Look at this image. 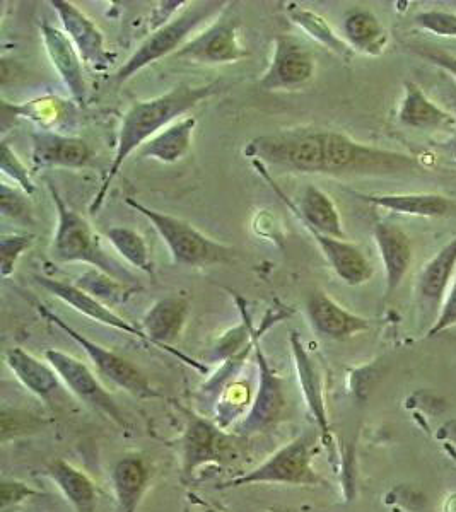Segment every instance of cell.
<instances>
[{
	"instance_id": "obj_36",
	"label": "cell",
	"mask_w": 456,
	"mask_h": 512,
	"mask_svg": "<svg viewBox=\"0 0 456 512\" xmlns=\"http://www.w3.org/2000/svg\"><path fill=\"white\" fill-rule=\"evenodd\" d=\"M414 23L436 36H451L456 38V14L446 11H424L419 12Z\"/></svg>"
},
{
	"instance_id": "obj_27",
	"label": "cell",
	"mask_w": 456,
	"mask_h": 512,
	"mask_svg": "<svg viewBox=\"0 0 456 512\" xmlns=\"http://www.w3.org/2000/svg\"><path fill=\"white\" fill-rule=\"evenodd\" d=\"M291 350H293L294 366H296L304 400L308 403L311 415L315 417L316 424L320 427L323 439L327 441V437L330 436V427H328L327 408L323 400L322 381H320L315 362L308 354V350L304 349V344L296 332L291 335Z\"/></svg>"
},
{
	"instance_id": "obj_43",
	"label": "cell",
	"mask_w": 456,
	"mask_h": 512,
	"mask_svg": "<svg viewBox=\"0 0 456 512\" xmlns=\"http://www.w3.org/2000/svg\"><path fill=\"white\" fill-rule=\"evenodd\" d=\"M450 147H451V151H453V154H455V156H456V137H455V139L451 140Z\"/></svg>"
},
{
	"instance_id": "obj_32",
	"label": "cell",
	"mask_w": 456,
	"mask_h": 512,
	"mask_svg": "<svg viewBox=\"0 0 456 512\" xmlns=\"http://www.w3.org/2000/svg\"><path fill=\"white\" fill-rule=\"evenodd\" d=\"M14 115L16 118H26L38 125L41 130H55L59 127L64 118L69 117L71 105L64 99L47 98L33 99L24 105L12 106L9 103H2V115Z\"/></svg>"
},
{
	"instance_id": "obj_40",
	"label": "cell",
	"mask_w": 456,
	"mask_h": 512,
	"mask_svg": "<svg viewBox=\"0 0 456 512\" xmlns=\"http://www.w3.org/2000/svg\"><path fill=\"white\" fill-rule=\"evenodd\" d=\"M416 52L421 55L422 59L436 65L443 70L445 74L456 82V57L451 53L443 52V50H434V48L416 47Z\"/></svg>"
},
{
	"instance_id": "obj_12",
	"label": "cell",
	"mask_w": 456,
	"mask_h": 512,
	"mask_svg": "<svg viewBox=\"0 0 456 512\" xmlns=\"http://www.w3.org/2000/svg\"><path fill=\"white\" fill-rule=\"evenodd\" d=\"M188 316H190V303L185 297H163L147 309L141 321V330L146 333L152 347L168 352L200 373H207V367L204 364H200L178 349H173V344L180 338L183 328L187 325Z\"/></svg>"
},
{
	"instance_id": "obj_6",
	"label": "cell",
	"mask_w": 456,
	"mask_h": 512,
	"mask_svg": "<svg viewBox=\"0 0 456 512\" xmlns=\"http://www.w3.org/2000/svg\"><path fill=\"white\" fill-rule=\"evenodd\" d=\"M33 304H35V308L38 309L41 316H45L52 325L67 333L86 352L89 361L93 362V366L96 367V371H98L101 378H105L106 381L118 386L120 390L127 391L130 395L141 398V400H152V398L161 396L158 390L149 383L146 374L142 373L139 367H135L132 362L123 359L122 355L115 354L113 350L96 344L91 338L74 330L59 315L50 311L45 304L38 303V301H33Z\"/></svg>"
},
{
	"instance_id": "obj_10",
	"label": "cell",
	"mask_w": 456,
	"mask_h": 512,
	"mask_svg": "<svg viewBox=\"0 0 456 512\" xmlns=\"http://www.w3.org/2000/svg\"><path fill=\"white\" fill-rule=\"evenodd\" d=\"M240 26V18L228 7L204 31L183 45L175 53V59L197 65L238 64L248 57L240 43Z\"/></svg>"
},
{
	"instance_id": "obj_35",
	"label": "cell",
	"mask_w": 456,
	"mask_h": 512,
	"mask_svg": "<svg viewBox=\"0 0 456 512\" xmlns=\"http://www.w3.org/2000/svg\"><path fill=\"white\" fill-rule=\"evenodd\" d=\"M0 169H2V175L9 178L12 183H16L24 195L35 193V183L31 180L28 168L21 163L18 154L11 149L7 142H2V146H0Z\"/></svg>"
},
{
	"instance_id": "obj_42",
	"label": "cell",
	"mask_w": 456,
	"mask_h": 512,
	"mask_svg": "<svg viewBox=\"0 0 456 512\" xmlns=\"http://www.w3.org/2000/svg\"><path fill=\"white\" fill-rule=\"evenodd\" d=\"M438 436L441 437V439H445V441H450V443L456 446V419L446 422V424L439 429Z\"/></svg>"
},
{
	"instance_id": "obj_3",
	"label": "cell",
	"mask_w": 456,
	"mask_h": 512,
	"mask_svg": "<svg viewBox=\"0 0 456 512\" xmlns=\"http://www.w3.org/2000/svg\"><path fill=\"white\" fill-rule=\"evenodd\" d=\"M48 190L52 195L53 205L57 210V231L53 236V262L57 263H86L89 267L98 268L105 274L112 275L125 284L135 286V277L129 268L118 262L110 253H106L101 245L100 236L93 226L81 214L65 204L64 197L53 183L48 181Z\"/></svg>"
},
{
	"instance_id": "obj_30",
	"label": "cell",
	"mask_w": 456,
	"mask_h": 512,
	"mask_svg": "<svg viewBox=\"0 0 456 512\" xmlns=\"http://www.w3.org/2000/svg\"><path fill=\"white\" fill-rule=\"evenodd\" d=\"M287 16L293 21V24L298 26L299 30L310 36L311 40L318 41L320 45L328 48L330 52H334L340 59L351 60L354 57L356 52L349 47L345 38H340L332 30V26L328 24L327 19L323 18L322 14L303 6L291 4L287 7Z\"/></svg>"
},
{
	"instance_id": "obj_1",
	"label": "cell",
	"mask_w": 456,
	"mask_h": 512,
	"mask_svg": "<svg viewBox=\"0 0 456 512\" xmlns=\"http://www.w3.org/2000/svg\"><path fill=\"white\" fill-rule=\"evenodd\" d=\"M246 158L298 175L398 176L422 171L404 152L366 146L349 135L325 128L298 127L260 135L248 142Z\"/></svg>"
},
{
	"instance_id": "obj_25",
	"label": "cell",
	"mask_w": 456,
	"mask_h": 512,
	"mask_svg": "<svg viewBox=\"0 0 456 512\" xmlns=\"http://www.w3.org/2000/svg\"><path fill=\"white\" fill-rule=\"evenodd\" d=\"M149 480L151 472L142 456L130 454L118 460L112 472L117 512H137L149 487Z\"/></svg>"
},
{
	"instance_id": "obj_14",
	"label": "cell",
	"mask_w": 456,
	"mask_h": 512,
	"mask_svg": "<svg viewBox=\"0 0 456 512\" xmlns=\"http://www.w3.org/2000/svg\"><path fill=\"white\" fill-rule=\"evenodd\" d=\"M93 159V149L86 140L57 130L31 132V161L36 168L81 169Z\"/></svg>"
},
{
	"instance_id": "obj_37",
	"label": "cell",
	"mask_w": 456,
	"mask_h": 512,
	"mask_svg": "<svg viewBox=\"0 0 456 512\" xmlns=\"http://www.w3.org/2000/svg\"><path fill=\"white\" fill-rule=\"evenodd\" d=\"M41 495L40 490L33 489L31 485L21 480H2L0 483V509L9 512L21 506L28 499Z\"/></svg>"
},
{
	"instance_id": "obj_19",
	"label": "cell",
	"mask_w": 456,
	"mask_h": 512,
	"mask_svg": "<svg viewBox=\"0 0 456 512\" xmlns=\"http://www.w3.org/2000/svg\"><path fill=\"white\" fill-rule=\"evenodd\" d=\"M4 362L26 390L45 403H57L64 398L65 384L50 364L21 347L6 350Z\"/></svg>"
},
{
	"instance_id": "obj_2",
	"label": "cell",
	"mask_w": 456,
	"mask_h": 512,
	"mask_svg": "<svg viewBox=\"0 0 456 512\" xmlns=\"http://www.w3.org/2000/svg\"><path fill=\"white\" fill-rule=\"evenodd\" d=\"M223 88V82L219 81L202 84V86L180 82L168 93L146 99V101H137L130 106L118 132L117 149H115L112 164L106 173L103 185L89 205V212L96 214L103 207L108 190L132 152L139 151L152 137L163 132L164 128L170 127L171 123L185 117L188 111L199 106L205 99L216 96Z\"/></svg>"
},
{
	"instance_id": "obj_11",
	"label": "cell",
	"mask_w": 456,
	"mask_h": 512,
	"mask_svg": "<svg viewBox=\"0 0 456 512\" xmlns=\"http://www.w3.org/2000/svg\"><path fill=\"white\" fill-rule=\"evenodd\" d=\"M45 359L57 371L65 388L71 391L72 395L77 396L88 407L98 410L118 427L129 429V422L120 405L84 362L64 350L57 349L47 350Z\"/></svg>"
},
{
	"instance_id": "obj_44",
	"label": "cell",
	"mask_w": 456,
	"mask_h": 512,
	"mask_svg": "<svg viewBox=\"0 0 456 512\" xmlns=\"http://www.w3.org/2000/svg\"><path fill=\"white\" fill-rule=\"evenodd\" d=\"M204 512H219V511H212V509H209V511H204Z\"/></svg>"
},
{
	"instance_id": "obj_17",
	"label": "cell",
	"mask_w": 456,
	"mask_h": 512,
	"mask_svg": "<svg viewBox=\"0 0 456 512\" xmlns=\"http://www.w3.org/2000/svg\"><path fill=\"white\" fill-rule=\"evenodd\" d=\"M40 30L43 45L53 69L57 70L65 89L69 91L77 105H84L88 99V86H86L82 59L77 48L65 31L55 28L50 23H41Z\"/></svg>"
},
{
	"instance_id": "obj_8",
	"label": "cell",
	"mask_w": 456,
	"mask_h": 512,
	"mask_svg": "<svg viewBox=\"0 0 456 512\" xmlns=\"http://www.w3.org/2000/svg\"><path fill=\"white\" fill-rule=\"evenodd\" d=\"M293 315V309L286 308V306H275L270 308L262 321V328L260 330H253V352L257 355L258 369H260V384H258L257 396L253 402L250 414L246 415L243 424L240 425L241 432H257L262 431L264 427L272 424L279 415H281L282 408L286 405V396L282 390V379L277 376L274 369L270 367L269 359L262 350L260 345V338L262 333L267 332L270 326L275 323L289 318Z\"/></svg>"
},
{
	"instance_id": "obj_38",
	"label": "cell",
	"mask_w": 456,
	"mask_h": 512,
	"mask_svg": "<svg viewBox=\"0 0 456 512\" xmlns=\"http://www.w3.org/2000/svg\"><path fill=\"white\" fill-rule=\"evenodd\" d=\"M0 204L2 216L11 217L12 221H30V205L26 202V197L7 183H2L0 188Z\"/></svg>"
},
{
	"instance_id": "obj_33",
	"label": "cell",
	"mask_w": 456,
	"mask_h": 512,
	"mask_svg": "<svg viewBox=\"0 0 456 512\" xmlns=\"http://www.w3.org/2000/svg\"><path fill=\"white\" fill-rule=\"evenodd\" d=\"M105 234L125 262L144 274H154L151 250L141 233H137L132 227L115 226L106 229Z\"/></svg>"
},
{
	"instance_id": "obj_7",
	"label": "cell",
	"mask_w": 456,
	"mask_h": 512,
	"mask_svg": "<svg viewBox=\"0 0 456 512\" xmlns=\"http://www.w3.org/2000/svg\"><path fill=\"white\" fill-rule=\"evenodd\" d=\"M313 437L304 434L272 454L269 460L252 472L223 483L221 489L248 487L255 483H284V485H322L323 478L313 468Z\"/></svg>"
},
{
	"instance_id": "obj_21",
	"label": "cell",
	"mask_w": 456,
	"mask_h": 512,
	"mask_svg": "<svg viewBox=\"0 0 456 512\" xmlns=\"http://www.w3.org/2000/svg\"><path fill=\"white\" fill-rule=\"evenodd\" d=\"M456 268V236L448 245L443 246L436 253L431 262H427L422 268L419 280H417V301L421 308L429 313L438 311L439 304L443 303L448 287L453 280Z\"/></svg>"
},
{
	"instance_id": "obj_41",
	"label": "cell",
	"mask_w": 456,
	"mask_h": 512,
	"mask_svg": "<svg viewBox=\"0 0 456 512\" xmlns=\"http://www.w3.org/2000/svg\"><path fill=\"white\" fill-rule=\"evenodd\" d=\"M439 96L445 101L446 110L456 118V82L443 70L439 77Z\"/></svg>"
},
{
	"instance_id": "obj_29",
	"label": "cell",
	"mask_w": 456,
	"mask_h": 512,
	"mask_svg": "<svg viewBox=\"0 0 456 512\" xmlns=\"http://www.w3.org/2000/svg\"><path fill=\"white\" fill-rule=\"evenodd\" d=\"M47 475L77 512H93L98 492L93 480L86 473L65 460H55L48 465Z\"/></svg>"
},
{
	"instance_id": "obj_13",
	"label": "cell",
	"mask_w": 456,
	"mask_h": 512,
	"mask_svg": "<svg viewBox=\"0 0 456 512\" xmlns=\"http://www.w3.org/2000/svg\"><path fill=\"white\" fill-rule=\"evenodd\" d=\"M50 6L57 12L60 23L81 55L82 62L96 72L108 70L115 55H110L106 50L105 36L100 28L69 0H50Z\"/></svg>"
},
{
	"instance_id": "obj_31",
	"label": "cell",
	"mask_w": 456,
	"mask_h": 512,
	"mask_svg": "<svg viewBox=\"0 0 456 512\" xmlns=\"http://www.w3.org/2000/svg\"><path fill=\"white\" fill-rule=\"evenodd\" d=\"M74 286L88 292L89 296H93L94 299H98L100 303L112 309L129 303L130 297L137 292V287L125 284L122 280H117L98 268H89L84 274L79 275Z\"/></svg>"
},
{
	"instance_id": "obj_15",
	"label": "cell",
	"mask_w": 456,
	"mask_h": 512,
	"mask_svg": "<svg viewBox=\"0 0 456 512\" xmlns=\"http://www.w3.org/2000/svg\"><path fill=\"white\" fill-rule=\"evenodd\" d=\"M36 284L43 287L45 291L50 292L53 296L60 299L62 303L71 306L74 311L86 316L89 320L98 321L101 325L110 326L113 330L123 332L130 337L139 338L149 344L146 333L142 332L141 326H135L130 321L125 320L122 316L117 315L112 308H108L105 304L100 303L98 299L89 296L88 292L81 291L79 287L64 280L50 279L43 275H36Z\"/></svg>"
},
{
	"instance_id": "obj_20",
	"label": "cell",
	"mask_w": 456,
	"mask_h": 512,
	"mask_svg": "<svg viewBox=\"0 0 456 512\" xmlns=\"http://www.w3.org/2000/svg\"><path fill=\"white\" fill-rule=\"evenodd\" d=\"M306 231L315 239L316 245L335 275L347 286H363L375 274V268L359 246L349 243L347 239L330 238L325 234L316 233L313 229Z\"/></svg>"
},
{
	"instance_id": "obj_22",
	"label": "cell",
	"mask_w": 456,
	"mask_h": 512,
	"mask_svg": "<svg viewBox=\"0 0 456 512\" xmlns=\"http://www.w3.org/2000/svg\"><path fill=\"white\" fill-rule=\"evenodd\" d=\"M352 193L363 202L402 216L445 217L453 209L450 198L436 193Z\"/></svg>"
},
{
	"instance_id": "obj_26",
	"label": "cell",
	"mask_w": 456,
	"mask_h": 512,
	"mask_svg": "<svg viewBox=\"0 0 456 512\" xmlns=\"http://www.w3.org/2000/svg\"><path fill=\"white\" fill-rule=\"evenodd\" d=\"M197 128V118L183 117L178 122L171 123L156 137L137 151L144 159H152L163 164H173L182 161L187 156L193 144V134Z\"/></svg>"
},
{
	"instance_id": "obj_5",
	"label": "cell",
	"mask_w": 456,
	"mask_h": 512,
	"mask_svg": "<svg viewBox=\"0 0 456 512\" xmlns=\"http://www.w3.org/2000/svg\"><path fill=\"white\" fill-rule=\"evenodd\" d=\"M228 2H195L183 9L170 23L164 24L159 30L152 31L146 40L142 41L125 64L115 72V81L118 84L130 81L137 76L141 70L158 60L175 55L183 45L192 40L193 33L199 30L202 24L207 21H214L219 18L226 9Z\"/></svg>"
},
{
	"instance_id": "obj_28",
	"label": "cell",
	"mask_w": 456,
	"mask_h": 512,
	"mask_svg": "<svg viewBox=\"0 0 456 512\" xmlns=\"http://www.w3.org/2000/svg\"><path fill=\"white\" fill-rule=\"evenodd\" d=\"M345 41L354 52L364 53L369 57H378L385 52L388 43V31L381 26L380 19L368 9H351L345 12Z\"/></svg>"
},
{
	"instance_id": "obj_39",
	"label": "cell",
	"mask_w": 456,
	"mask_h": 512,
	"mask_svg": "<svg viewBox=\"0 0 456 512\" xmlns=\"http://www.w3.org/2000/svg\"><path fill=\"white\" fill-rule=\"evenodd\" d=\"M456 326V275L453 284H451L450 291L446 294L445 303L441 306L438 318L431 326V330L427 333V337H438L439 333L446 332Z\"/></svg>"
},
{
	"instance_id": "obj_9",
	"label": "cell",
	"mask_w": 456,
	"mask_h": 512,
	"mask_svg": "<svg viewBox=\"0 0 456 512\" xmlns=\"http://www.w3.org/2000/svg\"><path fill=\"white\" fill-rule=\"evenodd\" d=\"M316 74V59L303 41L291 35H279L272 43V57L258 89L264 93L298 91L308 86Z\"/></svg>"
},
{
	"instance_id": "obj_4",
	"label": "cell",
	"mask_w": 456,
	"mask_h": 512,
	"mask_svg": "<svg viewBox=\"0 0 456 512\" xmlns=\"http://www.w3.org/2000/svg\"><path fill=\"white\" fill-rule=\"evenodd\" d=\"M125 204L151 222L159 238L163 239L164 245L168 246L175 265H183V267L223 265V263L233 262L238 255V251L234 250L233 246L224 245L216 239L205 236L197 227H193L190 222L183 221L180 217L151 209L139 202L137 198H125Z\"/></svg>"
},
{
	"instance_id": "obj_18",
	"label": "cell",
	"mask_w": 456,
	"mask_h": 512,
	"mask_svg": "<svg viewBox=\"0 0 456 512\" xmlns=\"http://www.w3.org/2000/svg\"><path fill=\"white\" fill-rule=\"evenodd\" d=\"M373 236L385 268V296L390 297L402 286L412 265V241L402 227L390 221L376 222Z\"/></svg>"
},
{
	"instance_id": "obj_23",
	"label": "cell",
	"mask_w": 456,
	"mask_h": 512,
	"mask_svg": "<svg viewBox=\"0 0 456 512\" xmlns=\"http://www.w3.org/2000/svg\"><path fill=\"white\" fill-rule=\"evenodd\" d=\"M397 118L404 127L417 130H439L456 125V118L450 111L427 98L421 86L412 81L404 82V98L398 108Z\"/></svg>"
},
{
	"instance_id": "obj_24",
	"label": "cell",
	"mask_w": 456,
	"mask_h": 512,
	"mask_svg": "<svg viewBox=\"0 0 456 512\" xmlns=\"http://www.w3.org/2000/svg\"><path fill=\"white\" fill-rule=\"evenodd\" d=\"M183 470L187 475L200 466L221 460L224 453L223 434L200 417H192L183 434Z\"/></svg>"
},
{
	"instance_id": "obj_34",
	"label": "cell",
	"mask_w": 456,
	"mask_h": 512,
	"mask_svg": "<svg viewBox=\"0 0 456 512\" xmlns=\"http://www.w3.org/2000/svg\"><path fill=\"white\" fill-rule=\"evenodd\" d=\"M33 243H35V234L12 233L2 236L0 239V265L2 267L0 270H2L4 279L11 277L19 258L23 256L24 251L30 250Z\"/></svg>"
},
{
	"instance_id": "obj_16",
	"label": "cell",
	"mask_w": 456,
	"mask_h": 512,
	"mask_svg": "<svg viewBox=\"0 0 456 512\" xmlns=\"http://www.w3.org/2000/svg\"><path fill=\"white\" fill-rule=\"evenodd\" d=\"M306 315L310 325L318 335L330 340H345L371 328L368 318L354 315L349 309L340 306L327 292H311L306 299Z\"/></svg>"
}]
</instances>
